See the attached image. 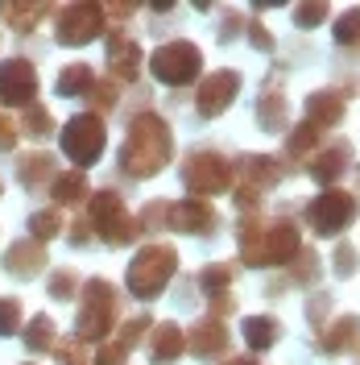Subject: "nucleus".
I'll return each instance as SVG.
<instances>
[{
    "label": "nucleus",
    "instance_id": "obj_1",
    "mask_svg": "<svg viewBox=\"0 0 360 365\" xmlns=\"http://www.w3.org/2000/svg\"><path fill=\"white\" fill-rule=\"evenodd\" d=\"M236 241H240V262L253 270H277L290 266L298 250H302V232L290 220H265L261 212H248L236 225Z\"/></svg>",
    "mask_w": 360,
    "mask_h": 365
},
{
    "label": "nucleus",
    "instance_id": "obj_2",
    "mask_svg": "<svg viewBox=\"0 0 360 365\" xmlns=\"http://www.w3.org/2000/svg\"><path fill=\"white\" fill-rule=\"evenodd\" d=\"M174 158V133H170V120H162L158 113H141L133 116L125 145H120V170L129 179H154L162 175Z\"/></svg>",
    "mask_w": 360,
    "mask_h": 365
},
{
    "label": "nucleus",
    "instance_id": "obj_3",
    "mask_svg": "<svg viewBox=\"0 0 360 365\" xmlns=\"http://www.w3.org/2000/svg\"><path fill=\"white\" fill-rule=\"evenodd\" d=\"M120 319V291L108 278H88L79 287V316H75V341L104 344Z\"/></svg>",
    "mask_w": 360,
    "mask_h": 365
},
{
    "label": "nucleus",
    "instance_id": "obj_4",
    "mask_svg": "<svg viewBox=\"0 0 360 365\" xmlns=\"http://www.w3.org/2000/svg\"><path fill=\"white\" fill-rule=\"evenodd\" d=\"M179 274V250L174 245H166V241H154V245H141L137 257L129 262V270H125V287H129V295L137 299H158L166 287H170V278Z\"/></svg>",
    "mask_w": 360,
    "mask_h": 365
},
{
    "label": "nucleus",
    "instance_id": "obj_5",
    "mask_svg": "<svg viewBox=\"0 0 360 365\" xmlns=\"http://www.w3.org/2000/svg\"><path fill=\"white\" fill-rule=\"evenodd\" d=\"M88 225H91V232H95L104 245H112V250L137 241V216L125 207V195L112 191V187L88 195Z\"/></svg>",
    "mask_w": 360,
    "mask_h": 365
},
{
    "label": "nucleus",
    "instance_id": "obj_6",
    "mask_svg": "<svg viewBox=\"0 0 360 365\" xmlns=\"http://www.w3.org/2000/svg\"><path fill=\"white\" fill-rule=\"evenodd\" d=\"M277 179H282L277 158H270V154H240V158L232 162V187L228 191H232L236 207L248 216V212H257L261 195L277 187Z\"/></svg>",
    "mask_w": 360,
    "mask_h": 365
},
{
    "label": "nucleus",
    "instance_id": "obj_7",
    "mask_svg": "<svg viewBox=\"0 0 360 365\" xmlns=\"http://www.w3.org/2000/svg\"><path fill=\"white\" fill-rule=\"evenodd\" d=\"M58 145H63V154L75 162V170L88 175V166H95V162L104 158V145H108L104 116H91V113L70 116L67 125L58 129Z\"/></svg>",
    "mask_w": 360,
    "mask_h": 365
},
{
    "label": "nucleus",
    "instance_id": "obj_8",
    "mask_svg": "<svg viewBox=\"0 0 360 365\" xmlns=\"http://www.w3.org/2000/svg\"><path fill=\"white\" fill-rule=\"evenodd\" d=\"M360 216V204L352 191H344V187H327V191H319L315 200L307 204V225L315 237H344L348 228L356 225Z\"/></svg>",
    "mask_w": 360,
    "mask_h": 365
},
{
    "label": "nucleus",
    "instance_id": "obj_9",
    "mask_svg": "<svg viewBox=\"0 0 360 365\" xmlns=\"http://www.w3.org/2000/svg\"><path fill=\"white\" fill-rule=\"evenodd\" d=\"M149 75L166 83V88H186L203 75V50L186 38H174V42H162L154 54H149Z\"/></svg>",
    "mask_w": 360,
    "mask_h": 365
},
{
    "label": "nucleus",
    "instance_id": "obj_10",
    "mask_svg": "<svg viewBox=\"0 0 360 365\" xmlns=\"http://www.w3.org/2000/svg\"><path fill=\"white\" fill-rule=\"evenodd\" d=\"M182 187L191 191V200L211 204V195H224L232 187V162L216 150H191L182 162Z\"/></svg>",
    "mask_w": 360,
    "mask_h": 365
},
{
    "label": "nucleus",
    "instance_id": "obj_11",
    "mask_svg": "<svg viewBox=\"0 0 360 365\" xmlns=\"http://www.w3.org/2000/svg\"><path fill=\"white\" fill-rule=\"evenodd\" d=\"M104 29H108L104 4H91V0H79V4H67L54 13V42L58 46H88Z\"/></svg>",
    "mask_w": 360,
    "mask_h": 365
},
{
    "label": "nucleus",
    "instance_id": "obj_12",
    "mask_svg": "<svg viewBox=\"0 0 360 365\" xmlns=\"http://www.w3.org/2000/svg\"><path fill=\"white\" fill-rule=\"evenodd\" d=\"M245 88V79H240V71H211V75H203L199 91H195V113L203 120H216V116H224L232 104H236V96Z\"/></svg>",
    "mask_w": 360,
    "mask_h": 365
},
{
    "label": "nucleus",
    "instance_id": "obj_13",
    "mask_svg": "<svg viewBox=\"0 0 360 365\" xmlns=\"http://www.w3.org/2000/svg\"><path fill=\"white\" fill-rule=\"evenodd\" d=\"M33 100H38V67L29 58H4L0 63V104L29 108Z\"/></svg>",
    "mask_w": 360,
    "mask_h": 365
},
{
    "label": "nucleus",
    "instance_id": "obj_14",
    "mask_svg": "<svg viewBox=\"0 0 360 365\" xmlns=\"http://www.w3.org/2000/svg\"><path fill=\"white\" fill-rule=\"evenodd\" d=\"M166 228L174 232H186V237H211L220 228V212L207 204V200H174L166 204Z\"/></svg>",
    "mask_w": 360,
    "mask_h": 365
},
{
    "label": "nucleus",
    "instance_id": "obj_15",
    "mask_svg": "<svg viewBox=\"0 0 360 365\" xmlns=\"http://www.w3.org/2000/svg\"><path fill=\"white\" fill-rule=\"evenodd\" d=\"M46 245H38V241H29V237H21V241H13L9 250L0 253V266H4V274L9 278H17V282H29V278H38V274L46 270Z\"/></svg>",
    "mask_w": 360,
    "mask_h": 365
},
{
    "label": "nucleus",
    "instance_id": "obj_16",
    "mask_svg": "<svg viewBox=\"0 0 360 365\" xmlns=\"http://www.w3.org/2000/svg\"><path fill=\"white\" fill-rule=\"evenodd\" d=\"M315 344H319L323 357H339V353L360 357V316H339L332 324H323Z\"/></svg>",
    "mask_w": 360,
    "mask_h": 365
},
{
    "label": "nucleus",
    "instance_id": "obj_17",
    "mask_svg": "<svg viewBox=\"0 0 360 365\" xmlns=\"http://www.w3.org/2000/svg\"><path fill=\"white\" fill-rule=\"evenodd\" d=\"M186 332V349L199 357V361H211V357H220L228 349V328H224V319H211V316H203V319H195L191 328H182Z\"/></svg>",
    "mask_w": 360,
    "mask_h": 365
},
{
    "label": "nucleus",
    "instance_id": "obj_18",
    "mask_svg": "<svg viewBox=\"0 0 360 365\" xmlns=\"http://www.w3.org/2000/svg\"><path fill=\"white\" fill-rule=\"evenodd\" d=\"M141 67H145V54H141V46L129 42V38H120V34H108V79L112 83H137L141 79Z\"/></svg>",
    "mask_w": 360,
    "mask_h": 365
},
{
    "label": "nucleus",
    "instance_id": "obj_19",
    "mask_svg": "<svg viewBox=\"0 0 360 365\" xmlns=\"http://www.w3.org/2000/svg\"><path fill=\"white\" fill-rule=\"evenodd\" d=\"M257 125L265 129V133H282L286 125H290V100H286V91L277 79H265L261 83V96H257Z\"/></svg>",
    "mask_w": 360,
    "mask_h": 365
},
{
    "label": "nucleus",
    "instance_id": "obj_20",
    "mask_svg": "<svg viewBox=\"0 0 360 365\" xmlns=\"http://www.w3.org/2000/svg\"><path fill=\"white\" fill-rule=\"evenodd\" d=\"M348 166H352V145H348V141H336V145L319 150L315 158H311L307 175L327 191V187H339V179H344V170H348Z\"/></svg>",
    "mask_w": 360,
    "mask_h": 365
},
{
    "label": "nucleus",
    "instance_id": "obj_21",
    "mask_svg": "<svg viewBox=\"0 0 360 365\" xmlns=\"http://www.w3.org/2000/svg\"><path fill=\"white\" fill-rule=\"evenodd\" d=\"M344 113H348V96L339 88H319V91L307 96V125H315L319 133L332 129V125H339Z\"/></svg>",
    "mask_w": 360,
    "mask_h": 365
},
{
    "label": "nucleus",
    "instance_id": "obj_22",
    "mask_svg": "<svg viewBox=\"0 0 360 365\" xmlns=\"http://www.w3.org/2000/svg\"><path fill=\"white\" fill-rule=\"evenodd\" d=\"M186 353V332L182 324L166 319V324H154L149 328V361L154 365H174Z\"/></svg>",
    "mask_w": 360,
    "mask_h": 365
},
{
    "label": "nucleus",
    "instance_id": "obj_23",
    "mask_svg": "<svg viewBox=\"0 0 360 365\" xmlns=\"http://www.w3.org/2000/svg\"><path fill=\"white\" fill-rule=\"evenodd\" d=\"M50 200H54V207L63 212V207H79V204H88V195H91V182L83 170H58L54 179H50Z\"/></svg>",
    "mask_w": 360,
    "mask_h": 365
},
{
    "label": "nucleus",
    "instance_id": "obj_24",
    "mask_svg": "<svg viewBox=\"0 0 360 365\" xmlns=\"http://www.w3.org/2000/svg\"><path fill=\"white\" fill-rule=\"evenodd\" d=\"M54 175H58V162H54V154H46V150H33V154H21L17 158V182H21L25 191H46Z\"/></svg>",
    "mask_w": 360,
    "mask_h": 365
},
{
    "label": "nucleus",
    "instance_id": "obj_25",
    "mask_svg": "<svg viewBox=\"0 0 360 365\" xmlns=\"http://www.w3.org/2000/svg\"><path fill=\"white\" fill-rule=\"evenodd\" d=\"M50 13H54V9H50V4H38V0H29V4H21V0H4V4H0V21L9 25L13 34H33L38 21L50 17Z\"/></svg>",
    "mask_w": 360,
    "mask_h": 365
},
{
    "label": "nucleus",
    "instance_id": "obj_26",
    "mask_svg": "<svg viewBox=\"0 0 360 365\" xmlns=\"http://www.w3.org/2000/svg\"><path fill=\"white\" fill-rule=\"evenodd\" d=\"M240 336H245V344L253 349V353H270L273 344L282 341V319H273V316H248L245 328H240Z\"/></svg>",
    "mask_w": 360,
    "mask_h": 365
},
{
    "label": "nucleus",
    "instance_id": "obj_27",
    "mask_svg": "<svg viewBox=\"0 0 360 365\" xmlns=\"http://www.w3.org/2000/svg\"><path fill=\"white\" fill-rule=\"evenodd\" d=\"M95 79H100V75H95L88 63H67V67L58 71V79H54V91H58L63 100H83Z\"/></svg>",
    "mask_w": 360,
    "mask_h": 365
},
{
    "label": "nucleus",
    "instance_id": "obj_28",
    "mask_svg": "<svg viewBox=\"0 0 360 365\" xmlns=\"http://www.w3.org/2000/svg\"><path fill=\"white\" fill-rule=\"evenodd\" d=\"M21 341H25L29 353H54V344H58V328H54V319L50 316L38 312V316L21 328Z\"/></svg>",
    "mask_w": 360,
    "mask_h": 365
},
{
    "label": "nucleus",
    "instance_id": "obj_29",
    "mask_svg": "<svg viewBox=\"0 0 360 365\" xmlns=\"http://www.w3.org/2000/svg\"><path fill=\"white\" fill-rule=\"evenodd\" d=\"M315 141H319V129L315 125H294L290 133H286V145H282V158H290V162H298V158H311L315 154ZM277 158V162H282Z\"/></svg>",
    "mask_w": 360,
    "mask_h": 365
},
{
    "label": "nucleus",
    "instance_id": "obj_30",
    "mask_svg": "<svg viewBox=\"0 0 360 365\" xmlns=\"http://www.w3.org/2000/svg\"><path fill=\"white\" fill-rule=\"evenodd\" d=\"M17 133L33 137V141H46V137L54 133V116H50V108L46 104H29V108H21V120H17Z\"/></svg>",
    "mask_w": 360,
    "mask_h": 365
},
{
    "label": "nucleus",
    "instance_id": "obj_31",
    "mask_svg": "<svg viewBox=\"0 0 360 365\" xmlns=\"http://www.w3.org/2000/svg\"><path fill=\"white\" fill-rule=\"evenodd\" d=\"M63 228H67V225H63V212H58V207H42V212H33V216H29V241L46 245V241H54Z\"/></svg>",
    "mask_w": 360,
    "mask_h": 365
},
{
    "label": "nucleus",
    "instance_id": "obj_32",
    "mask_svg": "<svg viewBox=\"0 0 360 365\" xmlns=\"http://www.w3.org/2000/svg\"><path fill=\"white\" fill-rule=\"evenodd\" d=\"M83 100L91 104V116H108L116 104H120V83H112V79H95Z\"/></svg>",
    "mask_w": 360,
    "mask_h": 365
},
{
    "label": "nucleus",
    "instance_id": "obj_33",
    "mask_svg": "<svg viewBox=\"0 0 360 365\" xmlns=\"http://www.w3.org/2000/svg\"><path fill=\"white\" fill-rule=\"evenodd\" d=\"M232 278H236V262H211V266L199 270V287L207 295H220V291L232 287Z\"/></svg>",
    "mask_w": 360,
    "mask_h": 365
},
{
    "label": "nucleus",
    "instance_id": "obj_34",
    "mask_svg": "<svg viewBox=\"0 0 360 365\" xmlns=\"http://www.w3.org/2000/svg\"><path fill=\"white\" fill-rule=\"evenodd\" d=\"M79 274L70 270V266H63V270L50 274V282H46V291H50V299H58V303H70V299H79Z\"/></svg>",
    "mask_w": 360,
    "mask_h": 365
},
{
    "label": "nucleus",
    "instance_id": "obj_35",
    "mask_svg": "<svg viewBox=\"0 0 360 365\" xmlns=\"http://www.w3.org/2000/svg\"><path fill=\"white\" fill-rule=\"evenodd\" d=\"M319 278V253L311 250V245H302L298 250V257L290 262V282H298V287H311Z\"/></svg>",
    "mask_w": 360,
    "mask_h": 365
},
{
    "label": "nucleus",
    "instance_id": "obj_36",
    "mask_svg": "<svg viewBox=\"0 0 360 365\" xmlns=\"http://www.w3.org/2000/svg\"><path fill=\"white\" fill-rule=\"evenodd\" d=\"M332 38H336V46H356L360 42V4H352V9L339 13Z\"/></svg>",
    "mask_w": 360,
    "mask_h": 365
},
{
    "label": "nucleus",
    "instance_id": "obj_37",
    "mask_svg": "<svg viewBox=\"0 0 360 365\" xmlns=\"http://www.w3.org/2000/svg\"><path fill=\"white\" fill-rule=\"evenodd\" d=\"M21 328H25L21 299H13V295H0V336H17Z\"/></svg>",
    "mask_w": 360,
    "mask_h": 365
},
{
    "label": "nucleus",
    "instance_id": "obj_38",
    "mask_svg": "<svg viewBox=\"0 0 360 365\" xmlns=\"http://www.w3.org/2000/svg\"><path fill=\"white\" fill-rule=\"evenodd\" d=\"M149 328H154V319H149V316H133V319H125V324H120V336H116V344H120V349L129 353V349H137V344L149 336Z\"/></svg>",
    "mask_w": 360,
    "mask_h": 365
},
{
    "label": "nucleus",
    "instance_id": "obj_39",
    "mask_svg": "<svg viewBox=\"0 0 360 365\" xmlns=\"http://www.w3.org/2000/svg\"><path fill=\"white\" fill-rule=\"evenodd\" d=\"M327 17H332V4H323V0H315V4H298V9H294V25H298V29H319Z\"/></svg>",
    "mask_w": 360,
    "mask_h": 365
},
{
    "label": "nucleus",
    "instance_id": "obj_40",
    "mask_svg": "<svg viewBox=\"0 0 360 365\" xmlns=\"http://www.w3.org/2000/svg\"><path fill=\"white\" fill-rule=\"evenodd\" d=\"M356 266H360V253H356V245L339 237L336 257H332V270H336V278H352V274H356Z\"/></svg>",
    "mask_w": 360,
    "mask_h": 365
},
{
    "label": "nucleus",
    "instance_id": "obj_41",
    "mask_svg": "<svg viewBox=\"0 0 360 365\" xmlns=\"http://www.w3.org/2000/svg\"><path fill=\"white\" fill-rule=\"evenodd\" d=\"M166 228V204H145L137 212V232H162Z\"/></svg>",
    "mask_w": 360,
    "mask_h": 365
},
{
    "label": "nucleus",
    "instance_id": "obj_42",
    "mask_svg": "<svg viewBox=\"0 0 360 365\" xmlns=\"http://www.w3.org/2000/svg\"><path fill=\"white\" fill-rule=\"evenodd\" d=\"M54 357H58V365H91L88 349L75 341V336H70V341H58V344H54Z\"/></svg>",
    "mask_w": 360,
    "mask_h": 365
},
{
    "label": "nucleus",
    "instance_id": "obj_43",
    "mask_svg": "<svg viewBox=\"0 0 360 365\" xmlns=\"http://www.w3.org/2000/svg\"><path fill=\"white\" fill-rule=\"evenodd\" d=\"M125 349L116 341H104V344H95V353H91V365H125Z\"/></svg>",
    "mask_w": 360,
    "mask_h": 365
},
{
    "label": "nucleus",
    "instance_id": "obj_44",
    "mask_svg": "<svg viewBox=\"0 0 360 365\" xmlns=\"http://www.w3.org/2000/svg\"><path fill=\"white\" fill-rule=\"evenodd\" d=\"M327 312H332V295H315L311 303H307V319H311V328H323L327 324Z\"/></svg>",
    "mask_w": 360,
    "mask_h": 365
},
{
    "label": "nucleus",
    "instance_id": "obj_45",
    "mask_svg": "<svg viewBox=\"0 0 360 365\" xmlns=\"http://www.w3.org/2000/svg\"><path fill=\"white\" fill-rule=\"evenodd\" d=\"M17 120L9 113H0V154H9V150H17Z\"/></svg>",
    "mask_w": 360,
    "mask_h": 365
},
{
    "label": "nucleus",
    "instance_id": "obj_46",
    "mask_svg": "<svg viewBox=\"0 0 360 365\" xmlns=\"http://www.w3.org/2000/svg\"><path fill=\"white\" fill-rule=\"evenodd\" d=\"M248 42H253V50L270 54V50H273V34H270L261 21H248Z\"/></svg>",
    "mask_w": 360,
    "mask_h": 365
},
{
    "label": "nucleus",
    "instance_id": "obj_47",
    "mask_svg": "<svg viewBox=\"0 0 360 365\" xmlns=\"http://www.w3.org/2000/svg\"><path fill=\"white\" fill-rule=\"evenodd\" d=\"M236 312V295L232 291H220V295H211V319H224Z\"/></svg>",
    "mask_w": 360,
    "mask_h": 365
},
{
    "label": "nucleus",
    "instance_id": "obj_48",
    "mask_svg": "<svg viewBox=\"0 0 360 365\" xmlns=\"http://www.w3.org/2000/svg\"><path fill=\"white\" fill-rule=\"evenodd\" d=\"M236 34H245V17L240 13H228L224 25H220V42H232Z\"/></svg>",
    "mask_w": 360,
    "mask_h": 365
},
{
    "label": "nucleus",
    "instance_id": "obj_49",
    "mask_svg": "<svg viewBox=\"0 0 360 365\" xmlns=\"http://www.w3.org/2000/svg\"><path fill=\"white\" fill-rule=\"evenodd\" d=\"M91 237H95V232H91L88 216H79V220L70 225V245H91Z\"/></svg>",
    "mask_w": 360,
    "mask_h": 365
},
{
    "label": "nucleus",
    "instance_id": "obj_50",
    "mask_svg": "<svg viewBox=\"0 0 360 365\" xmlns=\"http://www.w3.org/2000/svg\"><path fill=\"white\" fill-rule=\"evenodd\" d=\"M220 365H261L253 353H240V357H228V361H220Z\"/></svg>",
    "mask_w": 360,
    "mask_h": 365
},
{
    "label": "nucleus",
    "instance_id": "obj_51",
    "mask_svg": "<svg viewBox=\"0 0 360 365\" xmlns=\"http://www.w3.org/2000/svg\"><path fill=\"white\" fill-rule=\"evenodd\" d=\"M0 195H4V179H0Z\"/></svg>",
    "mask_w": 360,
    "mask_h": 365
},
{
    "label": "nucleus",
    "instance_id": "obj_52",
    "mask_svg": "<svg viewBox=\"0 0 360 365\" xmlns=\"http://www.w3.org/2000/svg\"><path fill=\"white\" fill-rule=\"evenodd\" d=\"M25 365H33V361H25Z\"/></svg>",
    "mask_w": 360,
    "mask_h": 365
},
{
    "label": "nucleus",
    "instance_id": "obj_53",
    "mask_svg": "<svg viewBox=\"0 0 360 365\" xmlns=\"http://www.w3.org/2000/svg\"><path fill=\"white\" fill-rule=\"evenodd\" d=\"M356 46H360V42H356Z\"/></svg>",
    "mask_w": 360,
    "mask_h": 365
}]
</instances>
